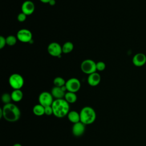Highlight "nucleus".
Returning <instances> with one entry per match:
<instances>
[{"mask_svg":"<svg viewBox=\"0 0 146 146\" xmlns=\"http://www.w3.org/2000/svg\"><path fill=\"white\" fill-rule=\"evenodd\" d=\"M55 0H50V2H48L49 5H50L51 6H54L55 4Z\"/></svg>","mask_w":146,"mask_h":146,"instance_id":"nucleus-27","label":"nucleus"},{"mask_svg":"<svg viewBox=\"0 0 146 146\" xmlns=\"http://www.w3.org/2000/svg\"><path fill=\"white\" fill-rule=\"evenodd\" d=\"M132 63L136 67L143 66L146 63V55L142 52L136 54L132 58Z\"/></svg>","mask_w":146,"mask_h":146,"instance_id":"nucleus-10","label":"nucleus"},{"mask_svg":"<svg viewBox=\"0 0 146 146\" xmlns=\"http://www.w3.org/2000/svg\"><path fill=\"white\" fill-rule=\"evenodd\" d=\"M85 125L81 121L74 123L72 127V134L76 137L82 136L85 131Z\"/></svg>","mask_w":146,"mask_h":146,"instance_id":"nucleus-12","label":"nucleus"},{"mask_svg":"<svg viewBox=\"0 0 146 146\" xmlns=\"http://www.w3.org/2000/svg\"><path fill=\"white\" fill-rule=\"evenodd\" d=\"M67 117L69 121L74 124L80 121V113L76 111H70L67 115Z\"/></svg>","mask_w":146,"mask_h":146,"instance_id":"nucleus-15","label":"nucleus"},{"mask_svg":"<svg viewBox=\"0 0 146 146\" xmlns=\"http://www.w3.org/2000/svg\"><path fill=\"white\" fill-rule=\"evenodd\" d=\"M9 83L14 90H19L23 86L24 79L20 74L15 73L9 77Z\"/></svg>","mask_w":146,"mask_h":146,"instance_id":"nucleus-4","label":"nucleus"},{"mask_svg":"<svg viewBox=\"0 0 146 146\" xmlns=\"http://www.w3.org/2000/svg\"><path fill=\"white\" fill-rule=\"evenodd\" d=\"M26 17H27V15H26L25 14H24L22 12L18 15L17 19L19 22H24L26 19Z\"/></svg>","mask_w":146,"mask_h":146,"instance_id":"nucleus-25","label":"nucleus"},{"mask_svg":"<svg viewBox=\"0 0 146 146\" xmlns=\"http://www.w3.org/2000/svg\"><path fill=\"white\" fill-rule=\"evenodd\" d=\"M33 37V35L31 32L26 29H22L19 30L17 34V39L24 43L29 42L31 40Z\"/></svg>","mask_w":146,"mask_h":146,"instance_id":"nucleus-8","label":"nucleus"},{"mask_svg":"<svg viewBox=\"0 0 146 146\" xmlns=\"http://www.w3.org/2000/svg\"><path fill=\"white\" fill-rule=\"evenodd\" d=\"M64 99L70 104L76 102L77 100V96L75 92L67 91L66 92Z\"/></svg>","mask_w":146,"mask_h":146,"instance_id":"nucleus-18","label":"nucleus"},{"mask_svg":"<svg viewBox=\"0 0 146 146\" xmlns=\"http://www.w3.org/2000/svg\"><path fill=\"white\" fill-rule=\"evenodd\" d=\"M106 68V64L103 62L99 61L96 63V70L102 71Z\"/></svg>","mask_w":146,"mask_h":146,"instance_id":"nucleus-23","label":"nucleus"},{"mask_svg":"<svg viewBox=\"0 0 146 146\" xmlns=\"http://www.w3.org/2000/svg\"><path fill=\"white\" fill-rule=\"evenodd\" d=\"M17 38L14 35H9L6 38V44L9 46H14L17 43Z\"/></svg>","mask_w":146,"mask_h":146,"instance_id":"nucleus-21","label":"nucleus"},{"mask_svg":"<svg viewBox=\"0 0 146 146\" xmlns=\"http://www.w3.org/2000/svg\"><path fill=\"white\" fill-rule=\"evenodd\" d=\"M44 115L50 116L53 115V110L51 106L44 107Z\"/></svg>","mask_w":146,"mask_h":146,"instance_id":"nucleus-24","label":"nucleus"},{"mask_svg":"<svg viewBox=\"0 0 146 146\" xmlns=\"http://www.w3.org/2000/svg\"><path fill=\"white\" fill-rule=\"evenodd\" d=\"M47 51L52 56H60L62 52V47L56 42L50 43L47 47Z\"/></svg>","mask_w":146,"mask_h":146,"instance_id":"nucleus-9","label":"nucleus"},{"mask_svg":"<svg viewBox=\"0 0 146 146\" xmlns=\"http://www.w3.org/2000/svg\"><path fill=\"white\" fill-rule=\"evenodd\" d=\"M0 117H1V118L3 117V115H2V108H0Z\"/></svg>","mask_w":146,"mask_h":146,"instance_id":"nucleus-29","label":"nucleus"},{"mask_svg":"<svg viewBox=\"0 0 146 146\" xmlns=\"http://www.w3.org/2000/svg\"><path fill=\"white\" fill-rule=\"evenodd\" d=\"M3 117L9 122H15L21 117V111L15 104L10 103L5 104L2 108Z\"/></svg>","mask_w":146,"mask_h":146,"instance_id":"nucleus-1","label":"nucleus"},{"mask_svg":"<svg viewBox=\"0 0 146 146\" xmlns=\"http://www.w3.org/2000/svg\"><path fill=\"white\" fill-rule=\"evenodd\" d=\"M65 86L67 91L76 93L80 88L81 84L78 79L72 78L66 81Z\"/></svg>","mask_w":146,"mask_h":146,"instance_id":"nucleus-6","label":"nucleus"},{"mask_svg":"<svg viewBox=\"0 0 146 146\" xmlns=\"http://www.w3.org/2000/svg\"><path fill=\"white\" fill-rule=\"evenodd\" d=\"M13 146H22V145L19 143H16V144H14Z\"/></svg>","mask_w":146,"mask_h":146,"instance_id":"nucleus-30","label":"nucleus"},{"mask_svg":"<svg viewBox=\"0 0 146 146\" xmlns=\"http://www.w3.org/2000/svg\"><path fill=\"white\" fill-rule=\"evenodd\" d=\"M51 106L53 110V115L56 117H63L67 115L70 112L69 103L64 99H55Z\"/></svg>","mask_w":146,"mask_h":146,"instance_id":"nucleus-2","label":"nucleus"},{"mask_svg":"<svg viewBox=\"0 0 146 146\" xmlns=\"http://www.w3.org/2000/svg\"><path fill=\"white\" fill-rule=\"evenodd\" d=\"M62 52L64 54H68L71 52L74 48V44L71 42H66L62 46Z\"/></svg>","mask_w":146,"mask_h":146,"instance_id":"nucleus-19","label":"nucleus"},{"mask_svg":"<svg viewBox=\"0 0 146 146\" xmlns=\"http://www.w3.org/2000/svg\"><path fill=\"white\" fill-rule=\"evenodd\" d=\"M34 114L37 116H40L44 115V107L40 104H36L33 108Z\"/></svg>","mask_w":146,"mask_h":146,"instance_id":"nucleus-17","label":"nucleus"},{"mask_svg":"<svg viewBox=\"0 0 146 146\" xmlns=\"http://www.w3.org/2000/svg\"><path fill=\"white\" fill-rule=\"evenodd\" d=\"M51 94L54 98L55 99H63V98H64L66 92L62 90V87L55 86L52 88Z\"/></svg>","mask_w":146,"mask_h":146,"instance_id":"nucleus-14","label":"nucleus"},{"mask_svg":"<svg viewBox=\"0 0 146 146\" xmlns=\"http://www.w3.org/2000/svg\"><path fill=\"white\" fill-rule=\"evenodd\" d=\"M80 121L85 125L92 124L96 120V114L95 111L91 107L86 106L82 108L80 112Z\"/></svg>","mask_w":146,"mask_h":146,"instance_id":"nucleus-3","label":"nucleus"},{"mask_svg":"<svg viewBox=\"0 0 146 146\" xmlns=\"http://www.w3.org/2000/svg\"><path fill=\"white\" fill-rule=\"evenodd\" d=\"M1 100L2 101V102L5 104H8L11 103V100H12L11 99V94H9L8 93H4L1 97Z\"/></svg>","mask_w":146,"mask_h":146,"instance_id":"nucleus-22","label":"nucleus"},{"mask_svg":"<svg viewBox=\"0 0 146 146\" xmlns=\"http://www.w3.org/2000/svg\"><path fill=\"white\" fill-rule=\"evenodd\" d=\"M6 44V38L3 37V36H0V48H3L5 46Z\"/></svg>","mask_w":146,"mask_h":146,"instance_id":"nucleus-26","label":"nucleus"},{"mask_svg":"<svg viewBox=\"0 0 146 146\" xmlns=\"http://www.w3.org/2000/svg\"><path fill=\"white\" fill-rule=\"evenodd\" d=\"M66 82L65 81V80L63 78L60 76L56 77L53 80V83L54 86L59 87H62V86H64L66 84Z\"/></svg>","mask_w":146,"mask_h":146,"instance_id":"nucleus-20","label":"nucleus"},{"mask_svg":"<svg viewBox=\"0 0 146 146\" xmlns=\"http://www.w3.org/2000/svg\"><path fill=\"white\" fill-rule=\"evenodd\" d=\"M11 96L13 101L15 102H19L22 99L23 94L22 91L21 90V89L14 90L11 93Z\"/></svg>","mask_w":146,"mask_h":146,"instance_id":"nucleus-16","label":"nucleus"},{"mask_svg":"<svg viewBox=\"0 0 146 146\" xmlns=\"http://www.w3.org/2000/svg\"><path fill=\"white\" fill-rule=\"evenodd\" d=\"M101 80L100 74L96 72L90 74L87 78V82L90 86H96L99 84Z\"/></svg>","mask_w":146,"mask_h":146,"instance_id":"nucleus-13","label":"nucleus"},{"mask_svg":"<svg viewBox=\"0 0 146 146\" xmlns=\"http://www.w3.org/2000/svg\"><path fill=\"white\" fill-rule=\"evenodd\" d=\"M53 98H54L51 93L47 91L42 92L40 94L38 97L39 104L44 107L51 106L54 102Z\"/></svg>","mask_w":146,"mask_h":146,"instance_id":"nucleus-7","label":"nucleus"},{"mask_svg":"<svg viewBox=\"0 0 146 146\" xmlns=\"http://www.w3.org/2000/svg\"><path fill=\"white\" fill-rule=\"evenodd\" d=\"M40 2L44 3H48L50 0H39Z\"/></svg>","mask_w":146,"mask_h":146,"instance_id":"nucleus-28","label":"nucleus"},{"mask_svg":"<svg viewBox=\"0 0 146 146\" xmlns=\"http://www.w3.org/2000/svg\"><path fill=\"white\" fill-rule=\"evenodd\" d=\"M35 10V5L34 3L31 1H25L21 6L22 12L27 15L33 14Z\"/></svg>","mask_w":146,"mask_h":146,"instance_id":"nucleus-11","label":"nucleus"},{"mask_svg":"<svg viewBox=\"0 0 146 146\" xmlns=\"http://www.w3.org/2000/svg\"><path fill=\"white\" fill-rule=\"evenodd\" d=\"M80 68L82 72L90 75L96 72V63L91 59H86L82 62Z\"/></svg>","mask_w":146,"mask_h":146,"instance_id":"nucleus-5","label":"nucleus"}]
</instances>
